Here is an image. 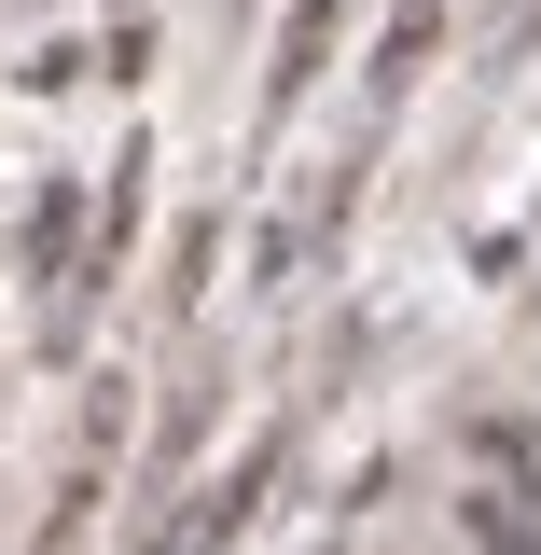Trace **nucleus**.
<instances>
[{"instance_id":"obj_1","label":"nucleus","mask_w":541,"mask_h":555,"mask_svg":"<svg viewBox=\"0 0 541 555\" xmlns=\"http://www.w3.org/2000/svg\"><path fill=\"white\" fill-rule=\"evenodd\" d=\"M445 528H459V555H541V500H514V486H473V473H459Z\"/></svg>"}]
</instances>
